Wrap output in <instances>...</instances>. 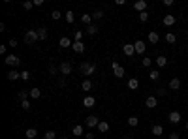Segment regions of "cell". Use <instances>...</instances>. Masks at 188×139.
Masks as SVG:
<instances>
[{"label": "cell", "instance_id": "6da1fadb", "mask_svg": "<svg viewBox=\"0 0 188 139\" xmlns=\"http://www.w3.org/2000/svg\"><path fill=\"white\" fill-rule=\"evenodd\" d=\"M38 40H40L38 30H27V32H25V41H27L28 45H34Z\"/></svg>", "mask_w": 188, "mask_h": 139}, {"label": "cell", "instance_id": "7a4b0ae2", "mask_svg": "<svg viewBox=\"0 0 188 139\" xmlns=\"http://www.w3.org/2000/svg\"><path fill=\"white\" fill-rule=\"evenodd\" d=\"M81 71H83V75H92V73L96 71V64H92V62H83V64H81Z\"/></svg>", "mask_w": 188, "mask_h": 139}, {"label": "cell", "instance_id": "3957f363", "mask_svg": "<svg viewBox=\"0 0 188 139\" xmlns=\"http://www.w3.org/2000/svg\"><path fill=\"white\" fill-rule=\"evenodd\" d=\"M111 68H113V73H115V77H117V79H122V77H124V73H126V71H124V68L120 66L117 60L111 64Z\"/></svg>", "mask_w": 188, "mask_h": 139}, {"label": "cell", "instance_id": "277c9868", "mask_svg": "<svg viewBox=\"0 0 188 139\" xmlns=\"http://www.w3.org/2000/svg\"><path fill=\"white\" fill-rule=\"evenodd\" d=\"M4 62L8 64V66H9V68H15V66H19V64H21V60H19V57H15V55H8Z\"/></svg>", "mask_w": 188, "mask_h": 139}, {"label": "cell", "instance_id": "5b68a950", "mask_svg": "<svg viewBox=\"0 0 188 139\" xmlns=\"http://www.w3.org/2000/svg\"><path fill=\"white\" fill-rule=\"evenodd\" d=\"M168 120H169L171 124H179V122L183 120V116H181V113H179V111H171V113L168 115Z\"/></svg>", "mask_w": 188, "mask_h": 139}, {"label": "cell", "instance_id": "8992f818", "mask_svg": "<svg viewBox=\"0 0 188 139\" xmlns=\"http://www.w3.org/2000/svg\"><path fill=\"white\" fill-rule=\"evenodd\" d=\"M98 124H100V119H98L96 115H88L87 116V126L88 128H96Z\"/></svg>", "mask_w": 188, "mask_h": 139}, {"label": "cell", "instance_id": "52a82bcc", "mask_svg": "<svg viewBox=\"0 0 188 139\" xmlns=\"http://www.w3.org/2000/svg\"><path fill=\"white\" fill-rule=\"evenodd\" d=\"M122 53H124L126 57H134L136 55V47L132 45V43H124L122 45Z\"/></svg>", "mask_w": 188, "mask_h": 139}, {"label": "cell", "instance_id": "ba28073f", "mask_svg": "<svg viewBox=\"0 0 188 139\" xmlns=\"http://www.w3.org/2000/svg\"><path fill=\"white\" fill-rule=\"evenodd\" d=\"M83 105H85V107H94V105H96V98L90 96V94H87L83 98Z\"/></svg>", "mask_w": 188, "mask_h": 139}, {"label": "cell", "instance_id": "9c48e42d", "mask_svg": "<svg viewBox=\"0 0 188 139\" xmlns=\"http://www.w3.org/2000/svg\"><path fill=\"white\" fill-rule=\"evenodd\" d=\"M162 23H164L165 26H173V25L177 23V19H175V15L168 13V15H164V19H162Z\"/></svg>", "mask_w": 188, "mask_h": 139}, {"label": "cell", "instance_id": "30bf717a", "mask_svg": "<svg viewBox=\"0 0 188 139\" xmlns=\"http://www.w3.org/2000/svg\"><path fill=\"white\" fill-rule=\"evenodd\" d=\"M134 47H136V53H139V55H143L145 53V49H147V43L143 40H137L136 43H134Z\"/></svg>", "mask_w": 188, "mask_h": 139}, {"label": "cell", "instance_id": "8fae6325", "mask_svg": "<svg viewBox=\"0 0 188 139\" xmlns=\"http://www.w3.org/2000/svg\"><path fill=\"white\" fill-rule=\"evenodd\" d=\"M59 70H60L62 75H70V73H72V64H70V62H62Z\"/></svg>", "mask_w": 188, "mask_h": 139}, {"label": "cell", "instance_id": "7c38bea8", "mask_svg": "<svg viewBox=\"0 0 188 139\" xmlns=\"http://www.w3.org/2000/svg\"><path fill=\"white\" fill-rule=\"evenodd\" d=\"M145 105H147L149 109H154L158 105V98H156V96H149V98L145 100Z\"/></svg>", "mask_w": 188, "mask_h": 139}, {"label": "cell", "instance_id": "4fadbf2b", "mask_svg": "<svg viewBox=\"0 0 188 139\" xmlns=\"http://www.w3.org/2000/svg\"><path fill=\"white\" fill-rule=\"evenodd\" d=\"M59 45H60L62 49H68V47H72V45H73V41H72L68 36H62V38H60V41H59Z\"/></svg>", "mask_w": 188, "mask_h": 139}, {"label": "cell", "instance_id": "5bb4252c", "mask_svg": "<svg viewBox=\"0 0 188 139\" xmlns=\"http://www.w3.org/2000/svg\"><path fill=\"white\" fill-rule=\"evenodd\" d=\"M6 77H8V81H17V79H21V73L17 70H9Z\"/></svg>", "mask_w": 188, "mask_h": 139}, {"label": "cell", "instance_id": "9a60e30c", "mask_svg": "<svg viewBox=\"0 0 188 139\" xmlns=\"http://www.w3.org/2000/svg\"><path fill=\"white\" fill-rule=\"evenodd\" d=\"M169 89H171V90H179V89H181V79H179V77H173V79L169 81Z\"/></svg>", "mask_w": 188, "mask_h": 139}, {"label": "cell", "instance_id": "2e32d148", "mask_svg": "<svg viewBox=\"0 0 188 139\" xmlns=\"http://www.w3.org/2000/svg\"><path fill=\"white\" fill-rule=\"evenodd\" d=\"M72 134H73L75 137H81V135H85V128H83L81 124H77V126H73V130H72Z\"/></svg>", "mask_w": 188, "mask_h": 139}, {"label": "cell", "instance_id": "e0dca14e", "mask_svg": "<svg viewBox=\"0 0 188 139\" xmlns=\"http://www.w3.org/2000/svg\"><path fill=\"white\" fill-rule=\"evenodd\" d=\"M134 8L137 9L139 13H141V12H147V2H145V0H139V2L134 4Z\"/></svg>", "mask_w": 188, "mask_h": 139}, {"label": "cell", "instance_id": "ac0fdd59", "mask_svg": "<svg viewBox=\"0 0 188 139\" xmlns=\"http://www.w3.org/2000/svg\"><path fill=\"white\" fill-rule=\"evenodd\" d=\"M72 49H73L75 53H83V51H85V43H83V41H73Z\"/></svg>", "mask_w": 188, "mask_h": 139}, {"label": "cell", "instance_id": "d6986e66", "mask_svg": "<svg viewBox=\"0 0 188 139\" xmlns=\"http://www.w3.org/2000/svg\"><path fill=\"white\" fill-rule=\"evenodd\" d=\"M160 41V36H158V32H149V43H158Z\"/></svg>", "mask_w": 188, "mask_h": 139}, {"label": "cell", "instance_id": "ffe728a7", "mask_svg": "<svg viewBox=\"0 0 188 139\" xmlns=\"http://www.w3.org/2000/svg\"><path fill=\"white\" fill-rule=\"evenodd\" d=\"M96 128H98V132L105 134V132H109V122H105V120H100V124H98Z\"/></svg>", "mask_w": 188, "mask_h": 139}, {"label": "cell", "instance_id": "44dd1931", "mask_svg": "<svg viewBox=\"0 0 188 139\" xmlns=\"http://www.w3.org/2000/svg\"><path fill=\"white\" fill-rule=\"evenodd\" d=\"M81 23H83V25H87V26H90V25H92V15H88V13L81 15Z\"/></svg>", "mask_w": 188, "mask_h": 139}, {"label": "cell", "instance_id": "7402d4cb", "mask_svg": "<svg viewBox=\"0 0 188 139\" xmlns=\"http://www.w3.org/2000/svg\"><path fill=\"white\" fill-rule=\"evenodd\" d=\"M149 79L151 81H158L160 79V70H151L149 71Z\"/></svg>", "mask_w": 188, "mask_h": 139}, {"label": "cell", "instance_id": "603a6c76", "mask_svg": "<svg viewBox=\"0 0 188 139\" xmlns=\"http://www.w3.org/2000/svg\"><path fill=\"white\" fill-rule=\"evenodd\" d=\"M64 19H66V23H68V25H72L73 21H75V15H73V12H72V9L64 13Z\"/></svg>", "mask_w": 188, "mask_h": 139}, {"label": "cell", "instance_id": "cb8c5ba5", "mask_svg": "<svg viewBox=\"0 0 188 139\" xmlns=\"http://www.w3.org/2000/svg\"><path fill=\"white\" fill-rule=\"evenodd\" d=\"M25 135H27V139H36V135H38V130H36V128H28Z\"/></svg>", "mask_w": 188, "mask_h": 139}, {"label": "cell", "instance_id": "d4e9b609", "mask_svg": "<svg viewBox=\"0 0 188 139\" xmlns=\"http://www.w3.org/2000/svg\"><path fill=\"white\" fill-rule=\"evenodd\" d=\"M165 64H168V58H165L164 55H160V57H156V66L158 68H164Z\"/></svg>", "mask_w": 188, "mask_h": 139}, {"label": "cell", "instance_id": "484cf974", "mask_svg": "<svg viewBox=\"0 0 188 139\" xmlns=\"http://www.w3.org/2000/svg\"><path fill=\"white\" fill-rule=\"evenodd\" d=\"M137 87H139V81H137L136 77H132V79L128 81V89H130V90H136Z\"/></svg>", "mask_w": 188, "mask_h": 139}, {"label": "cell", "instance_id": "4316f807", "mask_svg": "<svg viewBox=\"0 0 188 139\" xmlns=\"http://www.w3.org/2000/svg\"><path fill=\"white\" fill-rule=\"evenodd\" d=\"M28 96H30V90H19V92H17V98H19L21 102H25Z\"/></svg>", "mask_w": 188, "mask_h": 139}, {"label": "cell", "instance_id": "83f0119b", "mask_svg": "<svg viewBox=\"0 0 188 139\" xmlns=\"http://www.w3.org/2000/svg\"><path fill=\"white\" fill-rule=\"evenodd\" d=\"M162 134H164V126L154 124V126H152V135H162Z\"/></svg>", "mask_w": 188, "mask_h": 139}, {"label": "cell", "instance_id": "f1b7e54d", "mask_svg": "<svg viewBox=\"0 0 188 139\" xmlns=\"http://www.w3.org/2000/svg\"><path fill=\"white\" fill-rule=\"evenodd\" d=\"M30 98L40 100V98H41V90H40V89H30Z\"/></svg>", "mask_w": 188, "mask_h": 139}, {"label": "cell", "instance_id": "f546056e", "mask_svg": "<svg viewBox=\"0 0 188 139\" xmlns=\"http://www.w3.org/2000/svg\"><path fill=\"white\" fill-rule=\"evenodd\" d=\"M87 34H88V36H96V34H98V26H96V25L87 26Z\"/></svg>", "mask_w": 188, "mask_h": 139}, {"label": "cell", "instance_id": "4dcf8cb0", "mask_svg": "<svg viewBox=\"0 0 188 139\" xmlns=\"http://www.w3.org/2000/svg\"><path fill=\"white\" fill-rule=\"evenodd\" d=\"M128 126H132V128H136L137 124H139V119H137V116H128Z\"/></svg>", "mask_w": 188, "mask_h": 139}, {"label": "cell", "instance_id": "1f68e13d", "mask_svg": "<svg viewBox=\"0 0 188 139\" xmlns=\"http://www.w3.org/2000/svg\"><path fill=\"white\" fill-rule=\"evenodd\" d=\"M38 36H40V40L43 41V40H47V28H38Z\"/></svg>", "mask_w": 188, "mask_h": 139}, {"label": "cell", "instance_id": "d6a6232c", "mask_svg": "<svg viewBox=\"0 0 188 139\" xmlns=\"http://www.w3.org/2000/svg\"><path fill=\"white\" fill-rule=\"evenodd\" d=\"M81 89L88 92V90H90V89H92V81H88V79H85V81L81 83Z\"/></svg>", "mask_w": 188, "mask_h": 139}, {"label": "cell", "instance_id": "836d02e7", "mask_svg": "<svg viewBox=\"0 0 188 139\" xmlns=\"http://www.w3.org/2000/svg\"><path fill=\"white\" fill-rule=\"evenodd\" d=\"M165 41H168V43H175V41H177V36L173 34V32H168V34H165Z\"/></svg>", "mask_w": 188, "mask_h": 139}, {"label": "cell", "instance_id": "e575fe53", "mask_svg": "<svg viewBox=\"0 0 188 139\" xmlns=\"http://www.w3.org/2000/svg\"><path fill=\"white\" fill-rule=\"evenodd\" d=\"M43 139H57V132H55V130H47L45 135H43Z\"/></svg>", "mask_w": 188, "mask_h": 139}, {"label": "cell", "instance_id": "d590c367", "mask_svg": "<svg viewBox=\"0 0 188 139\" xmlns=\"http://www.w3.org/2000/svg\"><path fill=\"white\" fill-rule=\"evenodd\" d=\"M137 17H139V21H141V23H147V21H149V13H147V12H141Z\"/></svg>", "mask_w": 188, "mask_h": 139}, {"label": "cell", "instance_id": "8d00e7d4", "mask_svg": "<svg viewBox=\"0 0 188 139\" xmlns=\"http://www.w3.org/2000/svg\"><path fill=\"white\" fill-rule=\"evenodd\" d=\"M141 64H143V66H145V68H151V64H152V58H149V57H143Z\"/></svg>", "mask_w": 188, "mask_h": 139}, {"label": "cell", "instance_id": "74e56055", "mask_svg": "<svg viewBox=\"0 0 188 139\" xmlns=\"http://www.w3.org/2000/svg\"><path fill=\"white\" fill-rule=\"evenodd\" d=\"M62 15H64V13H60V12H59V9H55V12L51 13V19H53V21H59V19H60Z\"/></svg>", "mask_w": 188, "mask_h": 139}, {"label": "cell", "instance_id": "f35d334b", "mask_svg": "<svg viewBox=\"0 0 188 139\" xmlns=\"http://www.w3.org/2000/svg\"><path fill=\"white\" fill-rule=\"evenodd\" d=\"M83 34H85V32H81V30H77L75 34H73V41H81V40H83Z\"/></svg>", "mask_w": 188, "mask_h": 139}, {"label": "cell", "instance_id": "ab89813d", "mask_svg": "<svg viewBox=\"0 0 188 139\" xmlns=\"http://www.w3.org/2000/svg\"><path fill=\"white\" fill-rule=\"evenodd\" d=\"M102 17H104V12H102V9H98V12L92 13V19H96V21H100Z\"/></svg>", "mask_w": 188, "mask_h": 139}, {"label": "cell", "instance_id": "60d3db41", "mask_svg": "<svg viewBox=\"0 0 188 139\" xmlns=\"http://www.w3.org/2000/svg\"><path fill=\"white\" fill-rule=\"evenodd\" d=\"M21 79H23V81H28V79H30V71H28V70L21 71Z\"/></svg>", "mask_w": 188, "mask_h": 139}, {"label": "cell", "instance_id": "b9f144b4", "mask_svg": "<svg viewBox=\"0 0 188 139\" xmlns=\"http://www.w3.org/2000/svg\"><path fill=\"white\" fill-rule=\"evenodd\" d=\"M21 107H23L25 111H28V109L32 107V105H30V102H28V100H25V102H21Z\"/></svg>", "mask_w": 188, "mask_h": 139}, {"label": "cell", "instance_id": "7bdbcfd3", "mask_svg": "<svg viewBox=\"0 0 188 139\" xmlns=\"http://www.w3.org/2000/svg\"><path fill=\"white\" fill-rule=\"evenodd\" d=\"M165 92H168V90H164V89H156V98H162V96H165Z\"/></svg>", "mask_w": 188, "mask_h": 139}, {"label": "cell", "instance_id": "ee69618b", "mask_svg": "<svg viewBox=\"0 0 188 139\" xmlns=\"http://www.w3.org/2000/svg\"><path fill=\"white\" fill-rule=\"evenodd\" d=\"M23 8H25V9H32V8H34V2H25Z\"/></svg>", "mask_w": 188, "mask_h": 139}, {"label": "cell", "instance_id": "f6af8a7d", "mask_svg": "<svg viewBox=\"0 0 188 139\" xmlns=\"http://www.w3.org/2000/svg\"><path fill=\"white\" fill-rule=\"evenodd\" d=\"M8 45L12 47V49H13V47H17V40H9V41H8Z\"/></svg>", "mask_w": 188, "mask_h": 139}, {"label": "cell", "instance_id": "bcb514c9", "mask_svg": "<svg viewBox=\"0 0 188 139\" xmlns=\"http://www.w3.org/2000/svg\"><path fill=\"white\" fill-rule=\"evenodd\" d=\"M169 139H181V137H179V134H177V132H173V134H169Z\"/></svg>", "mask_w": 188, "mask_h": 139}, {"label": "cell", "instance_id": "7dc6e473", "mask_svg": "<svg viewBox=\"0 0 188 139\" xmlns=\"http://www.w3.org/2000/svg\"><path fill=\"white\" fill-rule=\"evenodd\" d=\"M164 6H168V8L173 6V0H164Z\"/></svg>", "mask_w": 188, "mask_h": 139}, {"label": "cell", "instance_id": "c3c4849f", "mask_svg": "<svg viewBox=\"0 0 188 139\" xmlns=\"http://www.w3.org/2000/svg\"><path fill=\"white\" fill-rule=\"evenodd\" d=\"M34 6H38V8L43 6V0H34Z\"/></svg>", "mask_w": 188, "mask_h": 139}, {"label": "cell", "instance_id": "681fc988", "mask_svg": "<svg viewBox=\"0 0 188 139\" xmlns=\"http://www.w3.org/2000/svg\"><path fill=\"white\" fill-rule=\"evenodd\" d=\"M0 55H6V45H0Z\"/></svg>", "mask_w": 188, "mask_h": 139}, {"label": "cell", "instance_id": "f907efd6", "mask_svg": "<svg viewBox=\"0 0 188 139\" xmlns=\"http://www.w3.org/2000/svg\"><path fill=\"white\" fill-rule=\"evenodd\" d=\"M85 137H87V139H94V134H92V132H88V134H87Z\"/></svg>", "mask_w": 188, "mask_h": 139}, {"label": "cell", "instance_id": "816d5d0a", "mask_svg": "<svg viewBox=\"0 0 188 139\" xmlns=\"http://www.w3.org/2000/svg\"><path fill=\"white\" fill-rule=\"evenodd\" d=\"M186 132H188V122H186Z\"/></svg>", "mask_w": 188, "mask_h": 139}, {"label": "cell", "instance_id": "f5cc1de1", "mask_svg": "<svg viewBox=\"0 0 188 139\" xmlns=\"http://www.w3.org/2000/svg\"><path fill=\"white\" fill-rule=\"evenodd\" d=\"M60 139H68V137H60Z\"/></svg>", "mask_w": 188, "mask_h": 139}]
</instances>
